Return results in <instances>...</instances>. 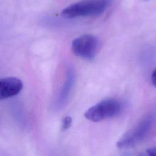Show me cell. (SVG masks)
<instances>
[{"label": "cell", "mask_w": 156, "mask_h": 156, "mask_svg": "<svg viewBox=\"0 0 156 156\" xmlns=\"http://www.w3.org/2000/svg\"><path fill=\"white\" fill-rule=\"evenodd\" d=\"M110 3L111 0H82L65 8L61 15L68 19L98 16L107 10Z\"/></svg>", "instance_id": "1"}, {"label": "cell", "mask_w": 156, "mask_h": 156, "mask_svg": "<svg viewBox=\"0 0 156 156\" xmlns=\"http://www.w3.org/2000/svg\"><path fill=\"white\" fill-rule=\"evenodd\" d=\"M154 121V116L152 115L145 116L121 136L116 143V147L119 149H128L136 146L148 135Z\"/></svg>", "instance_id": "2"}, {"label": "cell", "mask_w": 156, "mask_h": 156, "mask_svg": "<svg viewBox=\"0 0 156 156\" xmlns=\"http://www.w3.org/2000/svg\"><path fill=\"white\" fill-rule=\"evenodd\" d=\"M121 102L115 99H107L89 108L85 113V118L92 122H99L117 116L121 111Z\"/></svg>", "instance_id": "3"}, {"label": "cell", "mask_w": 156, "mask_h": 156, "mask_svg": "<svg viewBox=\"0 0 156 156\" xmlns=\"http://www.w3.org/2000/svg\"><path fill=\"white\" fill-rule=\"evenodd\" d=\"M98 46L97 38L90 34H85L76 38L71 43L73 52L77 57L93 60L96 54Z\"/></svg>", "instance_id": "4"}, {"label": "cell", "mask_w": 156, "mask_h": 156, "mask_svg": "<svg viewBox=\"0 0 156 156\" xmlns=\"http://www.w3.org/2000/svg\"><path fill=\"white\" fill-rule=\"evenodd\" d=\"M23 87V82L15 77H7L0 80V99H5L20 93Z\"/></svg>", "instance_id": "5"}, {"label": "cell", "mask_w": 156, "mask_h": 156, "mask_svg": "<svg viewBox=\"0 0 156 156\" xmlns=\"http://www.w3.org/2000/svg\"><path fill=\"white\" fill-rule=\"evenodd\" d=\"M74 76H75L74 71L72 69L69 68L66 74V78L64 85L60 90L59 94L56 100L55 105L57 108L62 107L63 105L64 106V105L66 102L74 82Z\"/></svg>", "instance_id": "6"}, {"label": "cell", "mask_w": 156, "mask_h": 156, "mask_svg": "<svg viewBox=\"0 0 156 156\" xmlns=\"http://www.w3.org/2000/svg\"><path fill=\"white\" fill-rule=\"evenodd\" d=\"M72 124V118L70 116H65L62 122L61 130L62 131H65L68 130L71 126Z\"/></svg>", "instance_id": "7"}, {"label": "cell", "mask_w": 156, "mask_h": 156, "mask_svg": "<svg viewBox=\"0 0 156 156\" xmlns=\"http://www.w3.org/2000/svg\"><path fill=\"white\" fill-rule=\"evenodd\" d=\"M146 153L147 155H151V156H156V147H150L148 148L146 150Z\"/></svg>", "instance_id": "8"}, {"label": "cell", "mask_w": 156, "mask_h": 156, "mask_svg": "<svg viewBox=\"0 0 156 156\" xmlns=\"http://www.w3.org/2000/svg\"><path fill=\"white\" fill-rule=\"evenodd\" d=\"M151 80L153 85L156 87V68L152 71L151 75Z\"/></svg>", "instance_id": "9"}]
</instances>
